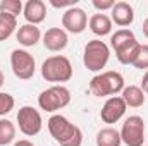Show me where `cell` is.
I'll use <instances>...</instances> for the list:
<instances>
[{
  "instance_id": "obj_14",
  "label": "cell",
  "mask_w": 148,
  "mask_h": 146,
  "mask_svg": "<svg viewBox=\"0 0 148 146\" xmlns=\"http://www.w3.org/2000/svg\"><path fill=\"white\" fill-rule=\"evenodd\" d=\"M23 14H24V19L28 21V24L38 26L47 17V5L43 0H28L23 9Z\"/></svg>"
},
{
  "instance_id": "obj_6",
  "label": "cell",
  "mask_w": 148,
  "mask_h": 146,
  "mask_svg": "<svg viewBox=\"0 0 148 146\" xmlns=\"http://www.w3.org/2000/svg\"><path fill=\"white\" fill-rule=\"evenodd\" d=\"M69 103H71V91L62 84H53V86L43 89L38 96L40 108L45 112H50V113L67 107Z\"/></svg>"
},
{
  "instance_id": "obj_25",
  "label": "cell",
  "mask_w": 148,
  "mask_h": 146,
  "mask_svg": "<svg viewBox=\"0 0 148 146\" xmlns=\"http://www.w3.org/2000/svg\"><path fill=\"white\" fill-rule=\"evenodd\" d=\"M91 3L97 10L103 12V10H112V7L115 5V0H93Z\"/></svg>"
},
{
  "instance_id": "obj_29",
  "label": "cell",
  "mask_w": 148,
  "mask_h": 146,
  "mask_svg": "<svg viewBox=\"0 0 148 146\" xmlns=\"http://www.w3.org/2000/svg\"><path fill=\"white\" fill-rule=\"evenodd\" d=\"M3 83H5V76H3V72H2V69H0V88L3 86Z\"/></svg>"
},
{
  "instance_id": "obj_22",
  "label": "cell",
  "mask_w": 148,
  "mask_h": 146,
  "mask_svg": "<svg viewBox=\"0 0 148 146\" xmlns=\"http://www.w3.org/2000/svg\"><path fill=\"white\" fill-rule=\"evenodd\" d=\"M14 105H16L14 96H12V95H9V93L0 91V117L7 115L10 110L14 108Z\"/></svg>"
},
{
  "instance_id": "obj_4",
  "label": "cell",
  "mask_w": 148,
  "mask_h": 146,
  "mask_svg": "<svg viewBox=\"0 0 148 146\" xmlns=\"http://www.w3.org/2000/svg\"><path fill=\"white\" fill-rule=\"evenodd\" d=\"M41 77L47 83H67L73 77V64L64 55H52L41 64Z\"/></svg>"
},
{
  "instance_id": "obj_16",
  "label": "cell",
  "mask_w": 148,
  "mask_h": 146,
  "mask_svg": "<svg viewBox=\"0 0 148 146\" xmlns=\"http://www.w3.org/2000/svg\"><path fill=\"white\" fill-rule=\"evenodd\" d=\"M88 26H90V29H91L93 35H97V36H107V35H110V31H112V19L107 14L98 12V14H93L90 17Z\"/></svg>"
},
{
  "instance_id": "obj_9",
  "label": "cell",
  "mask_w": 148,
  "mask_h": 146,
  "mask_svg": "<svg viewBox=\"0 0 148 146\" xmlns=\"http://www.w3.org/2000/svg\"><path fill=\"white\" fill-rule=\"evenodd\" d=\"M17 124H19V131L24 136H36L40 134L41 127H43V120H41V113L35 107L24 105L17 112Z\"/></svg>"
},
{
  "instance_id": "obj_23",
  "label": "cell",
  "mask_w": 148,
  "mask_h": 146,
  "mask_svg": "<svg viewBox=\"0 0 148 146\" xmlns=\"http://www.w3.org/2000/svg\"><path fill=\"white\" fill-rule=\"evenodd\" d=\"M133 65L136 67V69H145L148 71V45H141L140 46V52H138V57H136V60L133 62Z\"/></svg>"
},
{
  "instance_id": "obj_10",
  "label": "cell",
  "mask_w": 148,
  "mask_h": 146,
  "mask_svg": "<svg viewBox=\"0 0 148 146\" xmlns=\"http://www.w3.org/2000/svg\"><path fill=\"white\" fill-rule=\"evenodd\" d=\"M88 28V14L81 7L67 9L62 14V29L73 35H79Z\"/></svg>"
},
{
  "instance_id": "obj_20",
  "label": "cell",
  "mask_w": 148,
  "mask_h": 146,
  "mask_svg": "<svg viewBox=\"0 0 148 146\" xmlns=\"http://www.w3.org/2000/svg\"><path fill=\"white\" fill-rule=\"evenodd\" d=\"M16 139V126L9 119H0V146L10 145Z\"/></svg>"
},
{
  "instance_id": "obj_2",
  "label": "cell",
  "mask_w": 148,
  "mask_h": 146,
  "mask_svg": "<svg viewBox=\"0 0 148 146\" xmlns=\"http://www.w3.org/2000/svg\"><path fill=\"white\" fill-rule=\"evenodd\" d=\"M110 46L115 50V57L121 64H124V65L131 64L133 65V62L138 57L141 43L136 40L134 33L131 29L124 28V29H117L110 36Z\"/></svg>"
},
{
  "instance_id": "obj_11",
  "label": "cell",
  "mask_w": 148,
  "mask_h": 146,
  "mask_svg": "<svg viewBox=\"0 0 148 146\" xmlns=\"http://www.w3.org/2000/svg\"><path fill=\"white\" fill-rule=\"evenodd\" d=\"M126 108L127 107H126V103L121 96H110L100 110V119L105 124H115L124 117Z\"/></svg>"
},
{
  "instance_id": "obj_8",
  "label": "cell",
  "mask_w": 148,
  "mask_h": 146,
  "mask_svg": "<svg viewBox=\"0 0 148 146\" xmlns=\"http://www.w3.org/2000/svg\"><path fill=\"white\" fill-rule=\"evenodd\" d=\"M10 67H12V72H14L16 77L23 79V81H28L35 76L36 62H35V57L29 52L16 48L10 53Z\"/></svg>"
},
{
  "instance_id": "obj_27",
  "label": "cell",
  "mask_w": 148,
  "mask_h": 146,
  "mask_svg": "<svg viewBox=\"0 0 148 146\" xmlns=\"http://www.w3.org/2000/svg\"><path fill=\"white\" fill-rule=\"evenodd\" d=\"M145 86H148V71H147L145 74H143V79H141V86H140V88L143 89Z\"/></svg>"
},
{
  "instance_id": "obj_28",
  "label": "cell",
  "mask_w": 148,
  "mask_h": 146,
  "mask_svg": "<svg viewBox=\"0 0 148 146\" xmlns=\"http://www.w3.org/2000/svg\"><path fill=\"white\" fill-rule=\"evenodd\" d=\"M141 29H143V35L148 38V17L143 21V26H141Z\"/></svg>"
},
{
  "instance_id": "obj_30",
  "label": "cell",
  "mask_w": 148,
  "mask_h": 146,
  "mask_svg": "<svg viewBox=\"0 0 148 146\" xmlns=\"http://www.w3.org/2000/svg\"><path fill=\"white\" fill-rule=\"evenodd\" d=\"M143 93H145V95L148 96V86H145V88H143Z\"/></svg>"
},
{
  "instance_id": "obj_15",
  "label": "cell",
  "mask_w": 148,
  "mask_h": 146,
  "mask_svg": "<svg viewBox=\"0 0 148 146\" xmlns=\"http://www.w3.org/2000/svg\"><path fill=\"white\" fill-rule=\"evenodd\" d=\"M16 38L23 46H35L40 41V38H41V31H40L38 26H33V24L26 23V24L19 26V29L16 33Z\"/></svg>"
},
{
  "instance_id": "obj_24",
  "label": "cell",
  "mask_w": 148,
  "mask_h": 146,
  "mask_svg": "<svg viewBox=\"0 0 148 146\" xmlns=\"http://www.w3.org/2000/svg\"><path fill=\"white\" fill-rule=\"evenodd\" d=\"M48 3L55 9H73L77 7V0H48Z\"/></svg>"
},
{
  "instance_id": "obj_31",
  "label": "cell",
  "mask_w": 148,
  "mask_h": 146,
  "mask_svg": "<svg viewBox=\"0 0 148 146\" xmlns=\"http://www.w3.org/2000/svg\"><path fill=\"white\" fill-rule=\"evenodd\" d=\"M147 146H148V145H147Z\"/></svg>"
},
{
  "instance_id": "obj_1",
  "label": "cell",
  "mask_w": 148,
  "mask_h": 146,
  "mask_svg": "<svg viewBox=\"0 0 148 146\" xmlns=\"http://www.w3.org/2000/svg\"><path fill=\"white\" fill-rule=\"evenodd\" d=\"M47 127H48L50 136L60 146H81L83 145V132H81V129L77 126H74L67 117H64L60 113H53L48 119Z\"/></svg>"
},
{
  "instance_id": "obj_19",
  "label": "cell",
  "mask_w": 148,
  "mask_h": 146,
  "mask_svg": "<svg viewBox=\"0 0 148 146\" xmlns=\"http://www.w3.org/2000/svg\"><path fill=\"white\" fill-rule=\"evenodd\" d=\"M16 28H17V17L0 12V41L9 40L16 31Z\"/></svg>"
},
{
  "instance_id": "obj_3",
  "label": "cell",
  "mask_w": 148,
  "mask_h": 146,
  "mask_svg": "<svg viewBox=\"0 0 148 146\" xmlns=\"http://www.w3.org/2000/svg\"><path fill=\"white\" fill-rule=\"evenodd\" d=\"M124 89V77L117 71H105L91 77L90 81V93L93 96H115Z\"/></svg>"
},
{
  "instance_id": "obj_12",
  "label": "cell",
  "mask_w": 148,
  "mask_h": 146,
  "mask_svg": "<svg viewBox=\"0 0 148 146\" xmlns=\"http://www.w3.org/2000/svg\"><path fill=\"white\" fill-rule=\"evenodd\" d=\"M69 43L67 33L62 28H50L43 35V45L50 52H62Z\"/></svg>"
},
{
  "instance_id": "obj_21",
  "label": "cell",
  "mask_w": 148,
  "mask_h": 146,
  "mask_svg": "<svg viewBox=\"0 0 148 146\" xmlns=\"http://www.w3.org/2000/svg\"><path fill=\"white\" fill-rule=\"evenodd\" d=\"M23 2L21 0H2L0 2V12L3 14H10L14 17H17L23 12Z\"/></svg>"
},
{
  "instance_id": "obj_17",
  "label": "cell",
  "mask_w": 148,
  "mask_h": 146,
  "mask_svg": "<svg viewBox=\"0 0 148 146\" xmlns=\"http://www.w3.org/2000/svg\"><path fill=\"white\" fill-rule=\"evenodd\" d=\"M121 98L124 100L126 107L138 108V107H141V105L145 103V100H147V95L143 93V89H141L140 86H124Z\"/></svg>"
},
{
  "instance_id": "obj_7",
  "label": "cell",
  "mask_w": 148,
  "mask_h": 146,
  "mask_svg": "<svg viewBox=\"0 0 148 146\" xmlns=\"http://www.w3.org/2000/svg\"><path fill=\"white\" fill-rule=\"evenodd\" d=\"M121 141L127 146H143L145 143V120L140 115H131L121 127Z\"/></svg>"
},
{
  "instance_id": "obj_13",
  "label": "cell",
  "mask_w": 148,
  "mask_h": 146,
  "mask_svg": "<svg viewBox=\"0 0 148 146\" xmlns=\"http://www.w3.org/2000/svg\"><path fill=\"white\" fill-rule=\"evenodd\" d=\"M110 14H112L110 16L112 23H115L122 29L127 28V26H131L133 21H134V9L127 2H115V5L112 7Z\"/></svg>"
},
{
  "instance_id": "obj_5",
  "label": "cell",
  "mask_w": 148,
  "mask_h": 146,
  "mask_svg": "<svg viewBox=\"0 0 148 146\" xmlns=\"http://www.w3.org/2000/svg\"><path fill=\"white\" fill-rule=\"evenodd\" d=\"M110 59V48L102 40H90L83 50V64L91 72H100L105 69Z\"/></svg>"
},
{
  "instance_id": "obj_26",
  "label": "cell",
  "mask_w": 148,
  "mask_h": 146,
  "mask_svg": "<svg viewBox=\"0 0 148 146\" xmlns=\"http://www.w3.org/2000/svg\"><path fill=\"white\" fill-rule=\"evenodd\" d=\"M14 146H35L31 141H28V139H19V141H16Z\"/></svg>"
},
{
  "instance_id": "obj_18",
  "label": "cell",
  "mask_w": 148,
  "mask_h": 146,
  "mask_svg": "<svg viewBox=\"0 0 148 146\" xmlns=\"http://www.w3.org/2000/svg\"><path fill=\"white\" fill-rule=\"evenodd\" d=\"M121 132L114 127H103L97 134V146H121Z\"/></svg>"
}]
</instances>
